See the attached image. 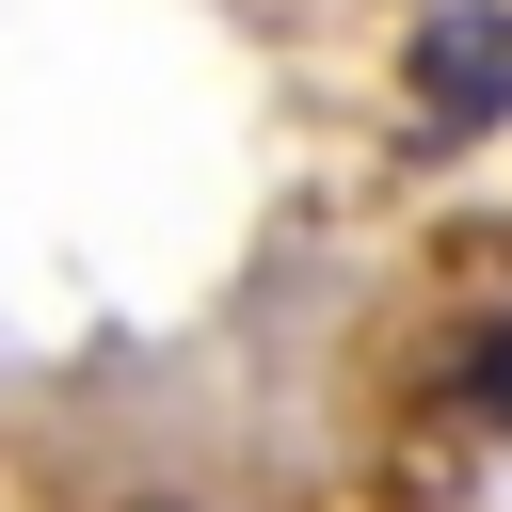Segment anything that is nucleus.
<instances>
[{
  "label": "nucleus",
  "mask_w": 512,
  "mask_h": 512,
  "mask_svg": "<svg viewBox=\"0 0 512 512\" xmlns=\"http://www.w3.org/2000/svg\"><path fill=\"white\" fill-rule=\"evenodd\" d=\"M432 416L480 432V448H512V304L448 320V352H432Z\"/></svg>",
  "instance_id": "f03ea898"
},
{
  "label": "nucleus",
  "mask_w": 512,
  "mask_h": 512,
  "mask_svg": "<svg viewBox=\"0 0 512 512\" xmlns=\"http://www.w3.org/2000/svg\"><path fill=\"white\" fill-rule=\"evenodd\" d=\"M400 112H416V144H496L512 128V0H432L400 32Z\"/></svg>",
  "instance_id": "f257e3e1"
}]
</instances>
